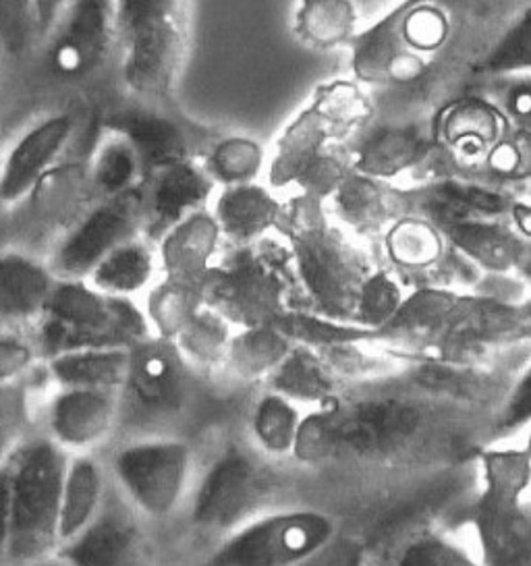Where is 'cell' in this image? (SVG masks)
I'll return each instance as SVG.
<instances>
[{"label": "cell", "instance_id": "cell-1", "mask_svg": "<svg viewBox=\"0 0 531 566\" xmlns=\"http://www.w3.org/2000/svg\"><path fill=\"white\" fill-rule=\"evenodd\" d=\"M430 413L400 397L334 402L301 419L295 457L310 465H384L419 449L430 433Z\"/></svg>", "mask_w": 531, "mask_h": 566}, {"label": "cell", "instance_id": "cell-2", "mask_svg": "<svg viewBox=\"0 0 531 566\" xmlns=\"http://www.w3.org/2000/svg\"><path fill=\"white\" fill-rule=\"evenodd\" d=\"M274 475L251 450L229 444L196 465L181 516L166 532L168 558H198L216 542L268 513Z\"/></svg>", "mask_w": 531, "mask_h": 566}, {"label": "cell", "instance_id": "cell-3", "mask_svg": "<svg viewBox=\"0 0 531 566\" xmlns=\"http://www.w3.org/2000/svg\"><path fill=\"white\" fill-rule=\"evenodd\" d=\"M69 454L33 428L7 459L11 525L4 566H30L56 554L61 492Z\"/></svg>", "mask_w": 531, "mask_h": 566}, {"label": "cell", "instance_id": "cell-4", "mask_svg": "<svg viewBox=\"0 0 531 566\" xmlns=\"http://www.w3.org/2000/svg\"><path fill=\"white\" fill-rule=\"evenodd\" d=\"M149 336L139 301L108 297L85 281H59L32 338L44 361L69 350L133 349Z\"/></svg>", "mask_w": 531, "mask_h": 566}, {"label": "cell", "instance_id": "cell-5", "mask_svg": "<svg viewBox=\"0 0 531 566\" xmlns=\"http://www.w3.org/2000/svg\"><path fill=\"white\" fill-rule=\"evenodd\" d=\"M102 459L123 499L166 535L191 490L198 465L194 447L185 438L116 440Z\"/></svg>", "mask_w": 531, "mask_h": 566}, {"label": "cell", "instance_id": "cell-6", "mask_svg": "<svg viewBox=\"0 0 531 566\" xmlns=\"http://www.w3.org/2000/svg\"><path fill=\"white\" fill-rule=\"evenodd\" d=\"M116 440L183 438L191 402L189 364L173 340L149 336L132 349L127 378L116 392Z\"/></svg>", "mask_w": 531, "mask_h": 566}, {"label": "cell", "instance_id": "cell-7", "mask_svg": "<svg viewBox=\"0 0 531 566\" xmlns=\"http://www.w3.org/2000/svg\"><path fill=\"white\" fill-rule=\"evenodd\" d=\"M116 51L127 90L163 101L177 82L185 51V9L177 2H118Z\"/></svg>", "mask_w": 531, "mask_h": 566}, {"label": "cell", "instance_id": "cell-8", "mask_svg": "<svg viewBox=\"0 0 531 566\" xmlns=\"http://www.w3.org/2000/svg\"><path fill=\"white\" fill-rule=\"evenodd\" d=\"M473 532L483 566H531L530 461L525 450H488Z\"/></svg>", "mask_w": 531, "mask_h": 566}, {"label": "cell", "instance_id": "cell-9", "mask_svg": "<svg viewBox=\"0 0 531 566\" xmlns=\"http://www.w3.org/2000/svg\"><path fill=\"white\" fill-rule=\"evenodd\" d=\"M336 521L315 509H277L216 542L198 566H303L339 537Z\"/></svg>", "mask_w": 531, "mask_h": 566}, {"label": "cell", "instance_id": "cell-10", "mask_svg": "<svg viewBox=\"0 0 531 566\" xmlns=\"http://www.w3.org/2000/svg\"><path fill=\"white\" fill-rule=\"evenodd\" d=\"M54 556L71 566L168 565L165 532L139 515L113 482L98 515Z\"/></svg>", "mask_w": 531, "mask_h": 566}, {"label": "cell", "instance_id": "cell-11", "mask_svg": "<svg viewBox=\"0 0 531 566\" xmlns=\"http://www.w3.org/2000/svg\"><path fill=\"white\" fill-rule=\"evenodd\" d=\"M33 428L71 454L104 452L118 430V397L106 390L54 388Z\"/></svg>", "mask_w": 531, "mask_h": 566}, {"label": "cell", "instance_id": "cell-12", "mask_svg": "<svg viewBox=\"0 0 531 566\" xmlns=\"http://www.w3.org/2000/svg\"><path fill=\"white\" fill-rule=\"evenodd\" d=\"M137 234H142L139 193L104 200L65 234L50 270L59 281H87L111 251Z\"/></svg>", "mask_w": 531, "mask_h": 566}, {"label": "cell", "instance_id": "cell-13", "mask_svg": "<svg viewBox=\"0 0 531 566\" xmlns=\"http://www.w3.org/2000/svg\"><path fill=\"white\" fill-rule=\"evenodd\" d=\"M116 4H66L49 42L50 65L63 77H85L104 65L116 46Z\"/></svg>", "mask_w": 531, "mask_h": 566}, {"label": "cell", "instance_id": "cell-14", "mask_svg": "<svg viewBox=\"0 0 531 566\" xmlns=\"http://www.w3.org/2000/svg\"><path fill=\"white\" fill-rule=\"evenodd\" d=\"M73 134V115L54 113L35 120L11 146H7L0 158V203L15 206L30 198L69 146Z\"/></svg>", "mask_w": 531, "mask_h": 566}, {"label": "cell", "instance_id": "cell-15", "mask_svg": "<svg viewBox=\"0 0 531 566\" xmlns=\"http://www.w3.org/2000/svg\"><path fill=\"white\" fill-rule=\"evenodd\" d=\"M212 187L210 172L189 158L152 170L137 189L144 237L152 243L160 241L181 220L199 212Z\"/></svg>", "mask_w": 531, "mask_h": 566}, {"label": "cell", "instance_id": "cell-16", "mask_svg": "<svg viewBox=\"0 0 531 566\" xmlns=\"http://www.w3.org/2000/svg\"><path fill=\"white\" fill-rule=\"evenodd\" d=\"M201 297L222 319L258 324L266 319V297L277 301V286L260 258L239 255L231 266L208 272Z\"/></svg>", "mask_w": 531, "mask_h": 566}, {"label": "cell", "instance_id": "cell-17", "mask_svg": "<svg viewBox=\"0 0 531 566\" xmlns=\"http://www.w3.org/2000/svg\"><path fill=\"white\" fill-rule=\"evenodd\" d=\"M59 279L50 266L30 255L0 253V324L17 331L35 326Z\"/></svg>", "mask_w": 531, "mask_h": 566}, {"label": "cell", "instance_id": "cell-18", "mask_svg": "<svg viewBox=\"0 0 531 566\" xmlns=\"http://www.w3.org/2000/svg\"><path fill=\"white\" fill-rule=\"evenodd\" d=\"M215 218L196 212L173 227L158 241V264L166 283L194 289L204 286L210 272L208 260L218 239Z\"/></svg>", "mask_w": 531, "mask_h": 566}, {"label": "cell", "instance_id": "cell-19", "mask_svg": "<svg viewBox=\"0 0 531 566\" xmlns=\"http://www.w3.org/2000/svg\"><path fill=\"white\" fill-rule=\"evenodd\" d=\"M111 488V475L102 452L71 454L66 461L63 492H61V518L59 542L61 546L83 532L106 499ZM59 546V548H61Z\"/></svg>", "mask_w": 531, "mask_h": 566}, {"label": "cell", "instance_id": "cell-20", "mask_svg": "<svg viewBox=\"0 0 531 566\" xmlns=\"http://www.w3.org/2000/svg\"><path fill=\"white\" fill-rule=\"evenodd\" d=\"M160 274L158 251L144 234H137L111 251L85 283L115 300H142Z\"/></svg>", "mask_w": 531, "mask_h": 566}, {"label": "cell", "instance_id": "cell-21", "mask_svg": "<svg viewBox=\"0 0 531 566\" xmlns=\"http://www.w3.org/2000/svg\"><path fill=\"white\" fill-rule=\"evenodd\" d=\"M106 132L125 137L137 151L144 175L187 158V142L181 129L148 108H127L106 120ZM144 177V179H146Z\"/></svg>", "mask_w": 531, "mask_h": 566}, {"label": "cell", "instance_id": "cell-22", "mask_svg": "<svg viewBox=\"0 0 531 566\" xmlns=\"http://www.w3.org/2000/svg\"><path fill=\"white\" fill-rule=\"evenodd\" d=\"M54 388L118 392L132 364V349L69 350L42 361Z\"/></svg>", "mask_w": 531, "mask_h": 566}, {"label": "cell", "instance_id": "cell-23", "mask_svg": "<svg viewBox=\"0 0 531 566\" xmlns=\"http://www.w3.org/2000/svg\"><path fill=\"white\" fill-rule=\"evenodd\" d=\"M63 9L59 2H0V49L23 56L50 42Z\"/></svg>", "mask_w": 531, "mask_h": 566}, {"label": "cell", "instance_id": "cell-24", "mask_svg": "<svg viewBox=\"0 0 531 566\" xmlns=\"http://www.w3.org/2000/svg\"><path fill=\"white\" fill-rule=\"evenodd\" d=\"M90 175L104 200L137 191L146 177L142 160L132 144L113 132H106L100 139L92 156Z\"/></svg>", "mask_w": 531, "mask_h": 566}, {"label": "cell", "instance_id": "cell-25", "mask_svg": "<svg viewBox=\"0 0 531 566\" xmlns=\"http://www.w3.org/2000/svg\"><path fill=\"white\" fill-rule=\"evenodd\" d=\"M303 270L308 284H312L320 300L326 301L332 307L345 310L353 300H360L357 286H353V274L347 260L339 250L326 241H312L301 248Z\"/></svg>", "mask_w": 531, "mask_h": 566}, {"label": "cell", "instance_id": "cell-26", "mask_svg": "<svg viewBox=\"0 0 531 566\" xmlns=\"http://www.w3.org/2000/svg\"><path fill=\"white\" fill-rule=\"evenodd\" d=\"M450 239L457 248L471 255L481 266L490 270H509L519 264L523 255V241L517 239L511 231H504L497 224H486L478 220H467L461 224L448 227Z\"/></svg>", "mask_w": 531, "mask_h": 566}, {"label": "cell", "instance_id": "cell-27", "mask_svg": "<svg viewBox=\"0 0 531 566\" xmlns=\"http://www.w3.org/2000/svg\"><path fill=\"white\" fill-rule=\"evenodd\" d=\"M274 214V206L264 191L256 187L237 185L227 189L216 203V227L232 239H248L262 233L268 218Z\"/></svg>", "mask_w": 531, "mask_h": 566}, {"label": "cell", "instance_id": "cell-28", "mask_svg": "<svg viewBox=\"0 0 531 566\" xmlns=\"http://www.w3.org/2000/svg\"><path fill=\"white\" fill-rule=\"evenodd\" d=\"M504 208V198L476 185H440L430 198L431 217L447 224V229L467 222L471 214H498Z\"/></svg>", "mask_w": 531, "mask_h": 566}, {"label": "cell", "instance_id": "cell-29", "mask_svg": "<svg viewBox=\"0 0 531 566\" xmlns=\"http://www.w3.org/2000/svg\"><path fill=\"white\" fill-rule=\"evenodd\" d=\"M299 426L301 419L295 407L282 397H266L253 416L256 440L272 454H287L295 450Z\"/></svg>", "mask_w": 531, "mask_h": 566}, {"label": "cell", "instance_id": "cell-30", "mask_svg": "<svg viewBox=\"0 0 531 566\" xmlns=\"http://www.w3.org/2000/svg\"><path fill=\"white\" fill-rule=\"evenodd\" d=\"M393 566H483L469 549L442 533H419L398 549Z\"/></svg>", "mask_w": 531, "mask_h": 566}, {"label": "cell", "instance_id": "cell-31", "mask_svg": "<svg viewBox=\"0 0 531 566\" xmlns=\"http://www.w3.org/2000/svg\"><path fill=\"white\" fill-rule=\"evenodd\" d=\"M426 144L412 132H391L369 142L362 154V167L376 175H395L414 165Z\"/></svg>", "mask_w": 531, "mask_h": 566}, {"label": "cell", "instance_id": "cell-32", "mask_svg": "<svg viewBox=\"0 0 531 566\" xmlns=\"http://www.w3.org/2000/svg\"><path fill=\"white\" fill-rule=\"evenodd\" d=\"M32 430V400L23 382L0 386V467Z\"/></svg>", "mask_w": 531, "mask_h": 566}, {"label": "cell", "instance_id": "cell-33", "mask_svg": "<svg viewBox=\"0 0 531 566\" xmlns=\"http://www.w3.org/2000/svg\"><path fill=\"white\" fill-rule=\"evenodd\" d=\"M481 71L492 75H513L521 71H531V9L498 42L497 49L481 63Z\"/></svg>", "mask_w": 531, "mask_h": 566}, {"label": "cell", "instance_id": "cell-34", "mask_svg": "<svg viewBox=\"0 0 531 566\" xmlns=\"http://www.w3.org/2000/svg\"><path fill=\"white\" fill-rule=\"evenodd\" d=\"M40 361L42 357L32 336L17 331L0 334V386L25 382V376L32 374Z\"/></svg>", "mask_w": 531, "mask_h": 566}, {"label": "cell", "instance_id": "cell-35", "mask_svg": "<svg viewBox=\"0 0 531 566\" xmlns=\"http://www.w3.org/2000/svg\"><path fill=\"white\" fill-rule=\"evenodd\" d=\"M531 423V367L514 386L513 392L500 409L497 419L498 436H511Z\"/></svg>", "mask_w": 531, "mask_h": 566}, {"label": "cell", "instance_id": "cell-36", "mask_svg": "<svg viewBox=\"0 0 531 566\" xmlns=\"http://www.w3.org/2000/svg\"><path fill=\"white\" fill-rule=\"evenodd\" d=\"M357 303L364 319L381 322L395 312L398 303L397 289L386 276H376L362 286Z\"/></svg>", "mask_w": 531, "mask_h": 566}, {"label": "cell", "instance_id": "cell-37", "mask_svg": "<svg viewBox=\"0 0 531 566\" xmlns=\"http://www.w3.org/2000/svg\"><path fill=\"white\" fill-rule=\"evenodd\" d=\"M246 144L241 142H227L222 144L212 156V172L218 175L220 179L225 181H235V179H241L249 167V151Z\"/></svg>", "mask_w": 531, "mask_h": 566}, {"label": "cell", "instance_id": "cell-38", "mask_svg": "<svg viewBox=\"0 0 531 566\" xmlns=\"http://www.w3.org/2000/svg\"><path fill=\"white\" fill-rule=\"evenodd\" d=\"M365 563L364 544L355 537L339 535L331 548L303 566H365Z\"/></svg>", "mask_w": 531, "mask_h": 566}, {"label": "cell", "instance_id": "cell-39", "mask_svg": "<svg viewBox=\"0 0 531 566\" xmlns=\"http://www.w3.org/2000/svg\"><path fill=\"white\" fill-rule=\"evenodd\" d=\"M9 525H11V483H9L7 465H2L0 467V566H4V558H7Z\"/></svg>", "mask_w": 531, "mask_h": 566}, {"label": "cell", "instance_id": "cell-40", "mask_svg": "<svg viewBox=\"0 0 531 566\" xmlns=\"http://www.w3.org/2000/svg\"><path fill=\"white\" fill-rule=\"evenodd\" d=\"M509 104L517 117L531 127V82H521L509 96Z\"/></svg>", "mask_w": 531, "mask_h": 566}, {"label": "cell", "instance_id": "cell-41", "mask_svg": "<svg viewBox=\"0 0 531 566\" xmlns=\"http://www.w3.org/2000/svg\"><path fill=\"white\" fill-rule=\"evenodd\" d=\"M519 214H521V229L523 231H528L531 233V210L530 208H525V210H519Z\"/></svg>", "mask_w": 531, "mask_h": 566}, {"label": "cell", "instance_id": "cell-42", "mask_svg": "<svg viewBox=\"0 0 531 566\" xmlns=\"http://www.w3.org/2000/svg\"><path fill=\"white\" fill-rule=\"evenodd\" d=\"M30 566H71L66 565V563H63L59 556H50V558H46V560H40V563H35V565Z\"/></svg>", "mask_w": 531, "mask_h": 566}, {"label": "cell", "instance_id": "cell-43", "mask_svg": "<svg viewBox=\"0 0 531 566\" xmlns=\"http://www.w3.org/2000/svg\"><path fill=\"white\" fill-rule=\"evenodd\" d=\"M525 454H528V461H530V485H528V496L531 499V436L530 442H528V449H525Z\"/></svg>", "mask_w": 531, "mask_h": 566}, {"label": "cell", "instance_id": "cell-44", "mask_svg": "<svg viewBox=\"0 0 531 566\" xmlns=\"http://www.w3.org/2000/svg\"><path fill=\"white\" fill-rule=\"evenodd\" d=\"M4 148H7V146H4V142H2V137H0V158H2V154H4Z\"/></svg>", "mask_w": 531, "mask_h": 566}, {"label": "cell", "instance_id": "cell-45", "mask_svg": "<svg viewBox=\"0 0 531 566\" xmlns=\"http://www.w3.org/2000/svg\"><path fill=\"white\" fill-rule=\"evenodd\" d=\"M530 319H531V307H530Z\"/></svg>", "mask_w": 531, "mask_h": 566}, {"label": "cell", "instance_id": "cell-46", "mask_svg": "<svg viewBox=\"0 0 531 566\" xmlns=\"http://www.w3.org/2000/svg\"><path fill=\"white\" fill-rule=\"evenodd\" d=\"M530 272H531V264H530Z\"/></svg>", "mask_w": 531, "mask_h": 566}]
</instances>
